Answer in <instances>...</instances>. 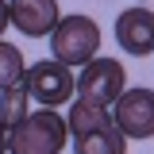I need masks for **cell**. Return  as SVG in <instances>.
Returning a JSON list of instances; mask_svg holds the SVG:
<instances>
[{
	"label": "cell",
	"mask_w": 154,
	"mask_h": 154,
	"mask_svg": "<svg viewBox=\"0 0 154 154\" xmlns=\"http://www.w3.org/2000/svg\"><path fill=\"white\" fill-rule=\"evenodd\" d=\"M66 139H69L66 116H58L54 108H35L16 127H8V150L12 154H62Z\"/></svg>",
	"instance_id": "6da1fadb"
},
{
	"label": "cell",
	"mask_w": 154,
	"mask_h": 154,
	"mask_svg": "<svg viewBox=\"0 0 154 154\" xmlns=\"http://www.w3.org/2000/svg\"><path fill=\"white\" fill-rule=\"evenodd\" d=\"M50 50L62 66H85V62H93L96 50H100V27H96L93 16H62L54 23V31H50Z\"/></svg>",
	"instance_id": "7a4b0ae2"
},
{
	"label": "cell",
	"mask_w": 154,
	"mask_h": 154,
	"mask_svg": "<svg viewBox=\"0 0 154 154\" xmlns=\"http://www.w3.org/2000/svg\"><path fill=\"white\" fill-rule=\"evenodd\" d=\"M23 85H27V93L35 100L38 108H62V104H69L77 93V77L69 66H62L58 58L50 62H35L27 73H23Z\"/></svg>",
	"instance_id": "3957f363"
},
{
	"label": "cell",
	"mask_w": 154,
	"mask_h": 154,
	"mask_svg": "<svg viewBox=\"0 0 154 154\" xmlns=\"http://www.w3.org/2000/svg\"><path fill=\"white\" fill-rule=\"evenodd\" d=\"M127 89V73L116 58H93L81 66V77H77V96L93 100V104H104L112 108L116 96Z\"/></svg>",
	"instance_id": "277c9868"
},
{
	"label": "cell",
	"mask_w": 154,
	"mask_h": 154,
	"mask_svg": "<svg viewBox=\"0 0 154 154\" xmlns=\"http://www.w3.org/2000/svg\"><path fill=\"white\" fill-rule=\"evenodd\" d=\"M112 119L123 139H150L154 135V89H123L112 104Z\"/></svg>",
	"instance_id": "5b68a950"
},
{
	"label": "cell",
	"mask_w": 154,
	"mask_h": 154,
	"mask_svg": "<svg viewBox=\"0 0 154 154\" xmlns=\"http://www.w3.org/2000/svg\"><path fill=\"white\" fill-rule=\"evenodd\" d=\"M116 42L135 58L154 54V12L150 8H127L116 16Z\"/></svg>",
	"instance_id": "8992f818"
},
{
	"label": "cell",
	"mask_w": 154,
	"mask_h": 154,
	"mask_svg": "<svg viewBox=\"0 0 154 154\" xmlns=\"http://www.w3.org/2000/svg\"><path fill=\"white\" fill-rule=\"evenodd\" d=\"M12 8V23H16L19 35L27 38H42L54 31V23L62 19L58 12V0H8Z\"/></svg>",
	"instance_id": "52a82bcc"
},
{
	"label": "cell",
	"mask_w": 154,
	"mask_h": 154,
	"mask_svg": "<svg viewBox=\"0 0 154 154\" xmlns=\"http://www.w3.org/2000/svg\"><path fill=\"white\" fill-rule=\"evenodd\" d=\"M73 154H127V139H123V131L116 123H108V127L77 135L73 139Z\"/></svg>",
	"instance_id": "ba28073f"
},
{
	"label": "cell",
	"mask_w": 154,
	"mask_h": 154,
	"mask_svg": "<svg viewBox=\"0 0 154 154\" xmlns=\"http://www.w3.org/2000/svg\"><path fill=\"white\" fill-rule=\"evenodd\" d=\"M66 123H69V135H85V131H96V127H108L116 123L112 112L104 108V104H93V100H85V96H77L73 104H69V112H66Z\"/></svg>",
	"instance_id": "9c48e42d"
},
{
	"label": "cell",
	"mask_w": 154,
	"mask_h": 154,
	"mask_svg": "<svg viewBox=\"0 0 154 154\" xmlns=\"http://www.w3.org/2000/svg\"><path fill=\"white\" fill-rule=\"evenodd\" d=\"M27 104H31V93H27V85H23V81L8 85V89L0 93V119H4V127H16L19 119L31 112Z\"/></svg>",
	"instance_id": "30bf717a"
},
{
	"label": "cell",
	"mask_w": 154,
	"mask_h": 154,
	"mask_svg": "<svg viewBox=\"0 0 154 154\" xmlns=\"http://www.w3.org/2000/svg\"><path fill=\"white\" fill-rule=\"evenodd\" d=\"M23 73H27V66H23L19 46H12V42H4V38H0V93H4L8 85L23 81Z\"/></svg>",
	"instance_id": "8fae6325"
},
{
	"label": "cell",
	"mask_w": 154,
	"mask_h": 154,
	"mask_svg": "<svg viewBox=\"0 0 154 154\" xmlns=\"http://www.w3.org/2000/svg\"><path fill=\"white\" fill-rule=\"evenodd\" d=\"M8 23H12V8H8V0H0V35L8 31Z\"/></svg>",
	"instance_id": "7c38bea8"
},
{
	"label": "cell",
	"mask_w": 154,
	"mask_h": 154,
	"mask_svg": "<svg viewBox=\"0 0 154 154\" xmlns=\"http://www.w3.org/2000/svg\"><path fill=\"white\" fill-rule=\"evenodd\" d=\"M8 150V127H4V119H0V154Z\"/></svg>",
	"instance_id": "4fadbf2b"
}]
</instances>
